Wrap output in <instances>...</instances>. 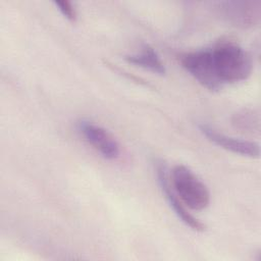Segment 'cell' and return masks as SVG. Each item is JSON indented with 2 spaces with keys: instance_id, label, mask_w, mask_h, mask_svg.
Wrapping results in <instances>:
<instances>
[{
  "instance_id": "obj_1",
  "label": "cell",
  "mask_w": 261,
  "mask_h": 261,
  "mask_svg": "<svg viewBox=\"0 0 261 261\" xmlns=\"http://www.w3.org/2000/svg\"><path fill=\"white\" fill-rule=\"evenodd\" d=\"M177 58L181 66L210 91L247 80L253 67L249 53L239 44L229 41L182 52Z\"/></svg>"
},
{
  "instance_id": "obj_2",
  "label": "cell",
  "mask_w": 261,
  "mask_h": 261,
  "mask_svg": "<svg viewBox=\"0 0 261 261\" xmlns=\"http://www.w3.org/2000/svg\"><path fill=\"white\" fill-rule=\"evenodd\" d=\"M171 187L180 201L193 210H203L210 203L207 186L185 165L177 164L172 168Z\"/></svg>"
},
{
  "instance_id": "obj_3",
  "label": "cell",
  "mask_w": 261,
  "mask_h": 261,
  "mask_svg": "<svg viewBox=\"0 0 261 261\" xmlns=\"http://www.w3.org/2000/svg\"><path fill=\"white\" fill-rule=\"evenodd\" d=\"M219 15L232 25L251 28L259 23L261 16L260 0H232L219 2Z\"/></svg>"
},
{
  "instance_id": "obj_4",
  "label": "cell",
  "mask_w": 261,
  "mask_h": 261,
  "mask_svg": "<svg viewBox=\"0 0 261 261\" xmlns=\"http://www.w3.org/2000/svg\"><path fill=\"white\" fill-rule=\"evenodd\" d=\"M79 133L103 158L116 160L120 155L117 140L103 126L88 119H81L76 123Z\"/></svg>"
},
{
  "instance_id": "obj_5",
  "label": "cell",
  "mask_w": 261,
  "mask_h": 261,
  "mask_svg": "<svg viewBox=\"0 0 261 261\" xmlns=\"http://www.w3.org/2000/svg\"><path fill=\"white\" fill-rule=\"evenodd\" d=\"M156 172H157V180L159 184V187L164 194V197L170 206V208L173 210L175 215L189 227H191L193 230L196 231H204L205 230V224L201 222L197 217H195L193 214L187 210L184 203L180 201V199L177 197L175 192L173 191L167 176L165 165L161 162H159L156 166Z\"/></svg>"
},
{
  "instance_id": "obj_6",
  "label": "cell",
  "mask_w": 261,
  "mask_h": 261,
  "mask_svg": "<svg viewBox=\"0 0 261 261\" xmlns=\"http://www.w3.org/2000/svg\"><path fill=\"white\" fill-rule=\"evenodd\" d=\"M198 128L207 140L224 150L251 158H257L260 155L259 144L255 142L227 136L206 123H200Z\"/></svg>"
},
{
  "instance_id": "obj_7",
  "label": "cell",
  "mask_w": 261,
  "mask_h": 261,
  "mask_svg": "<svg viewBox=\"0 0 261 261\" xmlns=\"http://www.w3.org/2000/svg\"><path fill=\"white\" fill-rule=\"evenodd\" d=\"M124 59L134 65L145 68L154 73L163 75L166 73V67L157 51L149 45H145L139 52L128 54Z\"/></svg>"
},
{
  "instance_id": "obj_8",
  "label": "cell",
  "mask_w": 261,
  "mask_h": 261,
  "mask_svg": "<svg viewBox=\"0 0 261 261\" xmlns=\"http://www.w3.org/2000/svg\"><path fill=\"white\" fill-rule=\"evenodd\" d=\"M231 123L239 130L249 134L259 133V113L254 109H242L232 115Z\"/></svg>"
},
{
  "instance_id": "obj_9",
  "label": "cell",
  "mask_w": 261,
  "mask_h": 261,
  "mask_svg": "<svg viewBox=\"0 0 261 261\" xmlns=\"http://www.w3.org/2000/svg\"><path fill=\"white\" fill-rule=\"evenodd\" d=\"M53 3L65 18H67L70 21H75L76 10L71 2L63 0V1H54Z\"/></svg>"
}]
</instances>
